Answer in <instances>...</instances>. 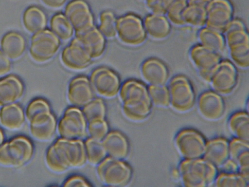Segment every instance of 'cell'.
Returning <instances> with one entry per match:
<instances>
[{
    "label": "cell",
    "instance_id": "1",
    "mask_svg": "<svg viewBox=\"0 0 249 187\" xmlns=\"http://www.w3.org/2000/svg\"><path fill=\"white\" fill-rule=\"evenodd\" d=\"M45 162L48 169L55 173L82 167L87 163L84 140L59 137L47 149Z\"/></svg>",
    "mask_w": 249,
    "mask_h": 187
},
{
    "label": "cell",
    "instance_id": "2",
    "mask_svg": "<svg viewBox=\"0 0 249 187\" xmlns=\"http://www.w3.org/2000/svg\"><path fill=\"white\" fill-rule=\"evenodd\" d=\"M124 116L129 121L139 123L151 114L153 106L148 86L138 79L130 78L122 83L118 94Z\"/></svg>",
    "mask_w": 249,
    "mask_h": 187
},
{
    "label": "cell",
    "instance_id": "3",
    "mask_svg": "<svg viewBox=\"0 0 249 187\" xmlns=\"http://www.w3.org/2000/svg\"><path fill=\"white\" fill-rule=\"evenodd\" d=\"M178 182L184 187L213 186L218 168L203 157L181 159L176 167Z\"/></svg>",
    "mask_w": 249,
    "mask_h": 187
},
{
    "label": "cell",
    "instance_id": "4",
    "mask_svg": "<svg viewBox=\"0 0 249 187\" xmlns=\"http://www.w3.org/2000/svg\"><path fill=\"white\" fill-rule=\"evenodd\" d=\"M34 152V146L30 138L24 135L16 136L0 147V166L22 168L31 161Z\"/></svg>",
    "mask_w": 249,
    "mask_h": 187
},
{
    "label": "cell",
    "instance_id": "5",
    "mask_svg": "<svg viewBox=\"0 0 249 187\" xmlns=\"http://www.w3.org/2000/svg\"><path fill=\"white\" fill-rule=\"evenodd\" d=\"M169 95V108L174 112L184 114L196 105V97L194 86L183 75H177L169 79L167 84Z\"/></svg>",
    "mask_w": 249,
    "mask_h": 187
},
{
    "label": "cell",
    "instance_id": "6",
    "mask_svg": "<svg viewBox=\"0 0 249 187\" xmlns=\"http://www.w3.org/2000/svg\"><path fill=\"white\" fill-rule=\"evenodd\" d=\"M96 167L99 181L107 187L127 186L133 178L132 168L125 160L107 156Z\"/></svg>",
    "mask_w": 249,
    "mask_h": 187
},
{
    "label": "cell",
    "instance_id": "7",
    "mask_svg": "<svg viewBox=\"0 0 249 187\" xmlns=\"http://www.w3.org/2000/svg\"><path fill=\"white\" fill-rule=\"evenodd\" d=\"M207 139L198 130L186 127L175 134L173 143L175 150L181 159L203 157Z\"/></svg>",
    "mask_w": 249,
    "mask_h": 187
},
{
    "label": "cell",
    "instance_id": "8",
    "mask_svg": "<svg viewBox=\"0 0 249 187\" xmlns=\"http://www.w3.org/2000/svg\"><path fill=\"white\" fill-rule=\"evenodd\" d=\"M88 122L82 109L70 106L57 121V132L60 137L84 140L87 136Z\"/></svg>",
    "mask_w": 249,
    "mask_h": 187
},
{
    "label": "cell",
    "instance_id": "9",
    "mask_svg": "<svg viewBox=\"0 0 249 187\" xmlns=\"http://www.w3.org/2000/svg\"><path fill=\"white\" fill-rule=\"evenodd\" d=\"M89 77L95 94L98 97L111 99L118 95L122 84L121 79L110 68L98 67L93 70Z\"/></svg>",
    "mask_w": 249,
    "mask_h": 187
},
{
    "label": "cell",
    "instance_id": "10",
    "mask_svg": "<svg viewBox=\"0 0 249 187\" xmlns=\"http://www.w3.org/2000/svg\"><path fill=\"white\" fill-rule=\"evenodd\" d=\"M117 34L125 45L136 46L143 43L147 34L141 18L133 13L125 14L117 18Z\"/></svg>",
    "mask_w": 249,
    "mask_h": 187
},
{
    "label": "cell",
    "instance_id": "11",
    "mask_svg": "<svg viewBox=\"0 0 249 187\" xmlns=\"http://www.w3.org/2000/svg\"><path fill=\"white\" fill-rule=\"evenodd\" d=\"M238 82L236 66L229 60H221L213 71L208 82L211 89L220 95H227L236 88Z\"/></svg>",
    "mask_w": 249,
    "mask_h": 187
},
{
    "label": "cell",
    "instance_id": "12",
    "mask_svg": "<svg viewBox=\"0 0 249 187\" xmlns=\"http://www.w3.org/2000/svg\"><path fill=\"white\" fill-rule=\"evenodd\" d=\"M60 45V39L51 30L45 28L32 36L29 52L34 60L44 62L56 55Z\"/></svg>",
    "mask_w": 249,
    "mask_h": 187
},
{
    "label": "cell",
    "instance_id": "13",
    "mask_svg": "<svg viewBox=\"0 0 249 187\" xmlns=\"http://www.w3.org/2000/svg\"><path fill=\"white\" fill-rule=\"evenodd\" d=\"M64 14L71 22L75 35L82 34L95 26L94 17L85 0H71L66 5Z\"/></svg>",
    "mask_w": 249,
    "mask_h": 187
},
{
    "label": "cell",
    "instance_id": "14",
    "mask_svg": "<svg viewBox=\"0 0 249 187\" xmlns=\"http://www.w3.org/2000/svg\"><path fill=\"white\" fill-rule=\"evenodd\" d=\"M196 105L199 115L209 122L219 120L226 111L223 96L212 89L201 93L196 98Z\"/></svg>",
    "mask_w": 249,
    "mask_h": 187
},
{
    "label": "cell",
    "instance_id": "15",
    "mask_svg": "<svg viewBox=\"0 0 249 187\" xmlns=\"http://www.w3.org/2000/svg\"><path fill=\"white\" fill-rule=\"evenodd\" d=\"M57 121L52 109L35 113L27 121L31 136L39 142H49L57 132Z\"/></svg>",
    "mask_w": 249,
    "mask_h": 187
},
{
    "label": "cell",
    "instance_id": "16",
    "mask_svg": "<svg viewBox=\"0 0 249 187\" xmlns=\"http://www.w3.org/2000/svg\"><path fill=\"white\" fill-rule=\"evenodd\" d=\"M205 26L223 33L234 18V7L230 0H209Z\"/></svg>",
    "mask_w": 249,
    "mask_h": 187
},
{
    "label": "cell",
    "instance_id": "17",
    "mask_svg": "<svg viewBox=\"0 0 249 187\" xmlns=\"http://www.w3.org/2000/svg\"><path fill=\"white\" fill-rule=\"evenodd\" d=\"M189 55L200 77L208 82L213 71L222 60L220 54L198 43L191 48Z\"/></svg>",
    "mask_w": 249,
    "mask_h": 187
},
{
    "label": "cell",
    "instance_id": "18",
    "mask_svg": "<svg viewBox=\"0 0 249 187\" xmlns=\"http://www.w3.org/2000/svg\"><path fill=\"white\" fill-rule=\"evenodd\" d=\"M95 96L89 77L79 75L72 78L69 82L67 97L70 106L82 109Z\"/></svg>",
    "mask_w": 249,
    "mask_h": 187
},
{
    "label": "cell",
    "instance_id": "19",
    "mask_svg": "<svg viewBox=\"0 0 249 187\" xmlns=\"http://www.w3.org/2000/svg\"><path fill=\"white\" fill-rule=\"evenodd\" d=\"M61 59L68 69L81 70L89 67L93 59L79 40L75 37L62 50Z\"/></svg>",
    "mask_w": 249,
    "mask_h": 187
},
{
    "label": "cell",
    "instance_id": "20",
    "mask_svg": "<svg viewBox=\"0 0 249 187\" xmlns=\"http://www.w3.org/2000/svg\"><path fill=\"white\" fill-rule=\"evenodd\" d=\"M141 73L147 86L166 85L169 79L167 66L164 62L156 57L147 58L142 62Z\"/></svg>",
    "mask_w": 249,
    "mask_h": 187
},
{
    "label": "cell",
    "instance_id": "21",
    "mask_svg": "<svg viewBox=\"0 0 249 187\" xmlns=\"http://www.w3.org/2000/svg\"><path fill=\"white\" fill-rule=\"evenodd\" d=\"M24 91L23 81L17 75H9L0 78V108L17 103Z\"/></svg>",
    "mask_w": 249,
    "mask_h": 187
},
{
    "label": "cell",
    "instance_id": "22",
    "mask_svg": "<svg viewBox=\"0 0 249 187\" xmlns=\"http://www.w3.org/2000/svg\"><path fill=\"white\" fill-rule=\"evenodd\" d=\"M107 156L125 160L130 152L127 137L118 130L109 131L102 141Z\"/></svg>",
    "mask_w": 249,
    "mask_h": 187
},
{
    "label": "cell",
    "instance_id": "23",
    "mask_svg": "<svg viewBox=\"0 0 249 187\" xmlns=\"http://www.w3.org/2000/svg\"><path fill=\"white\" fill-rule=\"evenodd\" d=\"M203 157L218 168L229 158V140L222 136L207 140Z\"/></svg>",
    "mask_w": 249,
    "mask_h": 187
},
{
    "label": "cell",
    "instance_id": "24",
    "mask_svg": "<svg viewBox=\"0 0 249 187\" xmlns=\"http://www.w3.org/2000/svg\"><path fill=\"white\" fill-rule=\"evenodd\" d=\"M92 59L101 57L106 48V38L95 26L75 35Z\"/></svg>",
    "mask_w": 249,
    "mask_h": 187
},
{
    "label": "cell",
    "instance_id": "25",
    "mask_svg": "<svg viewBox=\"0 0 249 187\" xmlns=\"http://www.w3.org/2000/svg\"><path fill=\"white\" fill-rule=\"evenodd\" d=\"M143 21L147 35L156 40L166 38L171 31V23L165 15L150 13Z\"/></svg>",
    "mask_w": 249,
    "mask_h": 187
},
{
    "label": "cell",
    "instance_id": "26",
    "mask_svg": "<svg viewBox=\"0 0 249 187\" xmlns=\"http://www.w3.org/2000/svg\"><path fill=\"white\" fill-rule=\"evenodd\" d=\"M25 120L24 110L17 103L0 108V124L6 130L18 131L23 127Z\"/></svg>",
    "mask_w": 249,
    "mask_h": 187
},
{
    "label": "cell",
    "instance_id": "27",
    "mask_svg": "<svg viewBox=\"0 0 249 187\" xmlns=\"http://www.w3.org/2000/svg\"><path fill=\"white\" fill-rule=\"evenodd\" d=\"M227 127L232 137L249 141V114L246 110L232 112L227 120Z\"/></svg>",
    "mask_w": 249,
    "mask_h": 187
},
{
    "label": "cell",
    "instance_id": "28",
    "mask_svg": "<svg viewBox=\"0 0 249 187\" xmlns=\"http://www.w3.org/2000/svg\"><path fill=\"white\" fill-rule=\"evenodd\" d=\"M209 0L188 2L182 14L184 24L202 27L206 22V6Z\"/></svg>",
    "mask_w": 249,
    "mask_h": 187
},
{
    "label": "cell",
    "instance_id": "29",
    "mask_svg": "<svg viewBox=\"0 0 249 187\" xmlns=\"http://www.w3.org/2000/svg\"><path fill=\"white\" fill-rule=\"evenodd\" d=\"M2 52L11 59H17L24 53L26 47V40L19 33L10 31L6 33L0 41Z\"/></svg>",
    "mask_w": 249,
    "mask_h": 187
},
{
    "label": "cell",
    "instance_id": "30",
    "mask_svg": "<svg viewBox=\"0 0 249 187\" xmlns=\"http://www.w3.org/2000/svg\"><path fill=\"white\" fill-rule=\"evenodd\" d=\"M197 37L199 44L220 55L226 47L223 33L206 26L199 30Z\"/></svg>",
    "mask_w": 249,
    "mask_h": 187
},
{
    "label": "cell",
    "instance_id": "31",
    "mask_svg": "<svg viewBox=\"0 0 249 187\" xmlns=\"http://www.w3.org/2000/svg\"><path fill=\"white\" fill-rule=\"evenodd\" d=\"M22 19L24 27L31 33H35L45 29L47 23L45 13L36 6L27 8L24 12Z\"/></svg>",
    "mask_w": 249,
    "mask_h": 187
},
{
    "label": "cell",
    "instance_id": "32",
    "mask_svg": "<svg viewBox=\"0 0 249 187\" xmlns=\"http://www.w3.org/2000/svg\"><path fill=\"white\" fill-rule=\"evenodd\" d=\"M51 30L60 39L67 41L71 38L74 33L71 22L63 13L53 15L50 21Z\"/></svg>",
    "mask_w": 249,
    "mask_h": 187
},
{
    "label": "cell",
    "instance_id": "33",
    "mask_svg": "<svg viewBox=\"0 0 249 187\" xmlns=\"http://www.w3.org/2000/svg\"><path fill=\"white\" fill-rule=\"evenodd\" d=\"M87 163L96 166L107 156L102 141L87 137L84 139Z\"/></svg>",
    "mask_w": 249,
    "mask_h": 187
},
{
    "label": "cell",
    "instance_id": "34",
    "mask_svg": "<svg viewBox=\"0 0 249 187\" xmlns=\"http://www.w3.org/2000/svg\"><path fill=\"white\" fill-rule=\"evenodd\" d=\"M82 112L88 122L106 119L107 106L103 98L95 97L82 108Z\"/></svg>",
    "mask_w": 249,
    "mask_h": 187
},
{
    "label": "cell",
    "instance_id": "35",
    "mask_svg": "<svg viewBox=\"0 0 249 187\" xmlns=\"http://www.w3.org/2000/svg\"><path fill=\"white\" fill-rule=\"evenodd\" d=\"M216 187H249V180L239 172L226 173L218 171L214 181Z\"/></svg>",
    "mask_w": 249,
    "mask_h": 187
},
{
    "label": "cell",
    "instance_id": "36",
    "mask_svg": "<svg viewBox=\"0 0 249 187\" xmlns=\"http://www.w3.org/2000/svg\"><path fill=\"white\" fill-rule=\"evenodd\" d=\"M99 30L106 38H113L117 34V21L114 13L110 10L103 11L99 16Z\"/></svg>",
    "mask_w": 249,
    "mask_h": 187
},
{
    "label": "cell",
    "instance_id": "37",
    "mask_svg": "<svg viewBox=\"0 0 249 187\" xmlns=\"http://www.w3.org/2000/svg\"><path fill=\"white\" fill-rule=\"evenodd\" d=\"M150 97L154 107L169 108V95L166 85L148 86Z\"/></svg>",
    "mask_w": 249,
    "mask_h": 187
},
{
    "label": "cell",
    "instance_id": "38",
    "mask_svg": "<svg viewBox=\"0 0 249 187\" xmlns=\"http://www.w3.org/2000/svg\"><path fill=\"white\" fill-rule=\"evenodd\" d=\"M233 64L240 68L249 65V42L239 43L228 47Z\"/></svg>",
    "mask_w": 249,
    "mask_h": 187
},
{
    "label": "cell",
    "instance_id": "39",
    "mask_svg": "<svg viewBox=\"0 0 249 187\" xmlns=\"http://www.w3.org/2000/svg\"><path fill=\"white\" fill-rule=\"evenodd\" d=\"M188 3L187 0H173L165 14L171 23L178 26L184 25L182 19V14Z\"/></svg>",
    "mask_w": 249,
    "mask_h": 187
},
{
    "label": "cell",
    "instance_id": "40",
    "mask_svg": "<svg viewBox=\"0 0 249 187\" xmlns=\"http://www.w3.org/2000/svg\"><path fill=\"white\" fill-rule=\"evenodd\" d=\"M109 131V125L106 119L88 122L87 137L102 141Z\"/></svg>",
    "mask_w": 249,
    "mask_h": 187
},
{
    "label": "cell",
    "instance_id": "41",
    "mask_svg": "<svg viewBox=\"0 0 249 187\" xmlns=\"http://www.w3.org/2000/svg\"><path fill=\"white\" fill-rule=\"evenodd\" d=\"M52 109L46 99L37 97L33 99L27 105L25 111L26 120L28 121L35 113L43 110Z\"/></svg>",
    "mask_w": 249,
    "mask_h": 187
},
{
    "label": "cell",
    "instance_id": "42",
    "mask_svg": "<svg viewBox=\"0 0 249 187\" xmlns=\"http://www.w3.org/2000/svg\"><path fill=\"white\" fill-rule=\"evenodd\" d=\"M249 151V141L232 137L229 140V158L235 161L244 152Z\"/></svg>",
    "mask_w": 249,
    "mask_h": 187
},
{
    "label": "cell",
    "instance_id": "43",
    "mask_svg": "<svg viewBox=\"0 0 249 187\" xmlns=\"http://www.w3.org/2000/svg\"><path fill=\"white\" fill-rule=\"evenodd\" d=\"M63 187H92V185L85 176L73 174L68 176L62 183Z\"/></svg>",
    "mask_w": 249,
    "mask_h": 187
},
{
    "label": "cell",
    "instance_id": "44",
    "mask_svg": "<svg viewBox=\"0 0 249 187\" xmlns=\"http://www.w3.org/2000/svg\"><path fill=\"white\" fill-rule=\"evenodd\" d=\"M218 171L226 173L238 172V166L235 161L229 158L218 168Z\"/></svg>",
    "mask_w": 249,
    "mask_h": 187
},
{
    "label": "cell",
    "instance_id": "45",
    "mask_svg": "<svg viewBox=\"0 0 249 187\" xmlns=\"http://www.w3.org/2000/svg\"><path fill=\"white\" fill-rule=\"evenodd\" d=\"M11 68V63L6 55L0 50V75L8 73Z\"/></svg>",
    "mask_w": 249,
    "mask_h": 187
},
{
    "label": "cell",
    "instance_id": "46",
    "mask_svg": "<svg viewBox=\"0 0 249 187\" xmlns=\"http://www.w3.org/2000/svg\"><path fill=\"white\" fill-rule=\"evenodd\" d=\"M48 7L52 8H59L62 7L67 0H41Z\"/></svg>",
    "mask_w": 249,
    "mask_h": 187
},
{
    "label": "cell",
    "instance_id": "47",
    "mask_svg": "<svg viewBox=\"0 0 249 187\" xmlns=\"http://www.w3.org/2000/svg\"><path fill=\"white\" fill-rule=\"evenodd\" d=\"M5 142V135L3 130L0 128V147Z\"/></svg>",
    "mask_w": 249,
    "mask_h": 187
},
{
    "label": "cell",
    "instance_id": "48",
    "mask_svg": "<svg viewBox=\"0 0 249 187\" xmlns=\"http://www.w3.org/2000/svg\"><path fill=\"white\" fill-rule=\"evenodd\" d=\"M188 1V2H196V1H201V0H187Z\"/></svg>",
    "mask_w": 249,
    "mask_h": 187
},
{
    "label": "cell",
    "instance_id": "49",
    "mask_svg": "<svg viewBox=\"0 0 249 187\" xmlns=\"http://www.w3.org/2000/svg\"><path fill=\"white\" fill-rule=\"evenodd\" d=\"M142 0V1H144L145 2L147 0Z\"/></svg>",
    "mask_w": 249,
    "mask_h": 187
}]
</instances>
